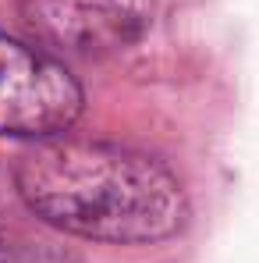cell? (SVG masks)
Segmentation results:
<instances>
[{
    "mask_svg": "<svg viewBox=\"0 0 259 263\" xmlns=\"http://www.w3.org/2000/svg\"><path fill=\"white\" fill-rule=\"evenodd\" d=\"M82 110L86 92L57 57L0 29V135H64Z\"/></svg>",
    "mask_w": 259,
    "mask_h": 263,
    "instance_id": "obj_2",
    "label": "cell"
},
{
    "mask_svg": "<svg viewBox=\"0 0 259 263\" xmlns=\"http://www.w3.org/2000/svg\"><path fill=\"white\" fill-rule=\"evenodd\" d=\"M0 263H82L71 249L32 238L14 228H0Z\"/></svg>",
    "mask_w": 259,
    "mask_h": 263,
    "instance_id": "obj_4",
    "label": "cell"
},
{
    "mask_svg": "<svg viewBox=\"0 0 259 263\" xmlns=\"http://www.w3.org/2000/svg\"><path fill=\"white\" fill-rule=\"evenodd\" d=\"M18 11L39 43L78 57L135 46L153 25V0H18Z\"/></svg>",
    "mask_w": 259,
    "mask_h": 263,
    "instance_id": "obj_3",
    "label": "cell"
},
{
    "mask_svg": "<svg viewBox=\"0 0 259 263\" xmlns=\"http://www.w3.org/2000/svg\"><path fill=\"white\" fill-rule=\"evenodd\" d=\"M14 189L29 214L89 242L149 246L188 224V196L171 167L142 149L50 135L18 157Z\"/></svg>",
    "mask_w": 259,
    "mask_h": 263,
    "instance_id": "obj_1",
    "label": "cell"
}]
</instances>
